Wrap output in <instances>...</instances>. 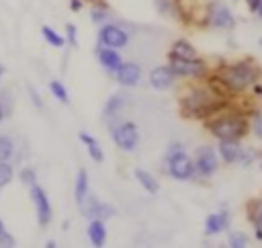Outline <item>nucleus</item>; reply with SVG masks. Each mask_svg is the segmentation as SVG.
Returning a JSON list of instances; mask_svg holds the SVG:
<instances>
[{"label":"nucleus","mask_w":262,"mask_h":248,"mask_svg":"<svg viewBox=\"0 0 262 248\" xmlns=\"http://www.w3.org/2000/svg\"><path fill=\"white\" fill-rule=\"evenodd\" d=\"M227 244L231 248H246L248 246V236L244 232H231L227 238Z\"/></svg>","instance_id":"24"},{"label":"nucleus","mask_w":262,"mask_h":248,"mask_svg":"<svg viewBox=\"0 0 262 248\" xmlns=\"http://www.w3.org/2000/svg\"><path fill=\"white\" fill-rule=\"evenodd\" d=\"M25 182H29V184H33L35 182V172L31 170V168H27V170H23V176H20Z\"/></svg>","instance_id":"30"},{"label":"nucleus","mask_w":262,"mask_h":248,"mask_svg":"<svg viewBox=\"0 0 262 248\" xmlns=\"http://www.w3.org/2000/svg\"><path fill=\"white\" fill-rule=\"evenodd\" d=\"M219 166V158L211 146H201L194 156V170L201 176H211Z\"/></svg>","instance_id":"7"},{"label":"nucleus","mask_w":262,"mask_h":248,"mask_svg":"<svg viewBox=\"0 0 262 248\" xmlns=\"http://www.w3.org/2000/svg\"><path fill=\"white\" fill-rule=\"evenodd\" d=\"M227 225H229V213H227V209H221L217 213H211L205 219V234L207 236H217V234L225 232Z\"/></svg>","instance_id":"14"},{"label":"nucleus","mask_w":262,"mask_h":248,"mask_svg":"<svg viewBox=\"0 0 262 248\" xmlns=\"http://www.w3.org/2000/svg\"><path fill=\"white\" fill-rule=\"evenodd\" d=\"M135 178L139 180V184L147 191V193H151V195H156L158 193V189H160V184H158V180L149 174V172H145V170H141V168H137L135 170Z\"/></svg>","instance_id":"19"},{"label":"nucleus","mask_w":262,"mask_h":248,"mask_svg":"<svg viewBox=\"0 0 262 248\" xmlns=\"http://www.w3.org/2000/svg\"><path fill=\"white\" fill-rule=\"evenodd\" d=\"M88 238H90V244H92V246H102V244H104V240H106V230H104L102 219L92 217V221L88 223Z\"/></svg>","instance_id":"16"},{"label":"nucleus","mask_w":262,"mask_h":248,"mask_svg":"<svg viewBox=\"0 0 262 248\" xmlns=\"http://www.w3.org/2000/svg\"><path fill=\"white\" fill-rule=\"evenodd\" d=\"M86 193H88V174H86V170L82 168V170L78 172V178H76V191H74L78 205L86 199Z\"/></svg>","instance_id":"21"},{"label":"nucleus","mask_w":262,"mask_h":248,"mask_svg":"<svg viewBox=\"0 0 262 248\" xmlns=\"http://www.w3.org/2000/svg\"><path fill=\"white\" fill-rule=\"evenodd\" d=\"M29 94H31V98L35 100V105H37V107L41 109V107H43V102H41V98H39V94H37V90H35V88H29Z\"/></svg>","instance_id":"31"},{"label":"nucleus","mask_w":262,"mask_h":248,"mask_svg":"<svg viewBox=\"0 0 262 248\" xmlns=\"http://www.w3.org/2000/svg\"><path fill=\"white\" fill-rule=\"evenodd\" d=\"M260 170H262V160H260Z\"/></svg>","instance_id":"37"},{"label":"nucleus","mask_w":262,"mask_h":248,"mask_svg":"<svg viewBox=\"0 0 262 248\" xmlns=\"http://www.w3.org/2000/svg\"><path fill=\"white\" fill-rule=\"evenodd\" d=\"M170 57H180V59H192L196 57V49L188 43V41H176L170 49Z\"/></svg>","instance_id":"18"},{"label":"nucleus","mask_w":262,"mask_h":248,"mask_svg":"<svg viewBox=\"0 0 262 248\" xmlns=\"http://www.w3.org/2000/svg\"><path fill=\"white\" fill-rule=\"evenodd\" d=\"M149 82H151L154 88L164 90V88H168V86L174 82V72L170 70V66H158V68L151 70Z\"/></svg>","instance_id":"15"},{"label":"nucleus","mask_w":262,"mask_h":248,"mask_svg":"<svg viewBox=\"0 0 262 248\" xmlns=\"http://www.w3.org/2000/svg\"><path fill=\"white\" fill-rule=\"evenodd\" d=\"M207 20L217 29H233L235 27V16L231 14L229 6L219 0L211 2L209 10H207Z\"/></svg>","instance_id":"6"},{"label":"nucleus","mask_w":262,"mask_h":248,"mask_svg":"<svg viewBox=\"0 0 262 248\" xmlns=\"http://www.w3.org/2000/svg\"><path fill=\"white\" fill-rule=\"evenodd\" d=\"M260 47H262V39H260Z\"/></svg>","instance_id":"38"},{"label":"nucleus","mask_w":262,"mask_h":248,"mask_svg":"<svg viewBox=\"0 0 262 248\" xmlns=\"http://www.w3.org/2000/svg\"><path fill=\"white\" fill-rule=\"evenodd\" d=\"M258 76H260V70L250 59L223 66L217 72V80L221 82V88L227 92H244L246 88L258 82Z\"/></svg>","instance_id":"1"},{"label":"nucleus","mask_w":262,"mask_h":248,"mask_svg":"<svg viewBox=\"0 0 262 248\" xmlns=\"http://www.w3.org/2000/svg\"><path fill=\"white\" fill-rule=\"evenodd\" d=\"M12 180V166L4 160H0V187L8 184Z\"/></svg>","instance_id":"26"},{"label":"nucleus","mask_w":262,"mask_h":248,"mask_svg":"<svg viewBox=\"0 0 262 248\" xmlns=\"http://www.w3.org/2000/svg\"><path fill=\"white\" fill-rule=\"evenodd\" d=\"M41 33H43V37H45L53 47H61V45H63V37L57 35L53 29H49V27H41Z\"/></svg>","instance_id":"25"},{"label":"nucleus","mask_w":262,"mask_h":248,"mask_svg":"<svg viewBox=\"0 0 262 248\" xmlns=\"http://www.w3.org/2000/svg\"><path fill=\"white\" fill-rule=\"evenodd\" d=\"M92 18L94 20H102L104 18V12H98V8H96V10H92Z\"/></svg>","instance_id":"33"},{"label":"nucleus","mask_w":262,"mask_h":248,"mask_svg":"<svg viewBox=\"0 0 262 248\" xmlns=\"http://www.w3.org/2000/svg\"><path fill=\"white\" fill-rule=\"evenodd\" d=\"M98 61L106 68V70H117L123 61H121V55L117 53V49H113V47H102L100 51H98Z\"/></svg>","instance_id":"17"},{"label":"nucleus","mask_w":262,"mask_h":248,"mask_svg":"<svg viewBox=\"0 0 262 248\" xmlns=\"http://www.w3.org/2000/svg\"><path fill=\"white\" fill-rule=\"evenodd\" d=\"M49 90L53 92V96H55L57 100H61V102H70L68 90H66V86H63L61 82H57V80H51V82H49Z\"/></svg>","instance_id":"23"},{"label":"nucleus","mask_w":262,"mask_h":248,"mask_svg":"<svg viewBox=\"0 0 262 248\" xmlns=\"http://www.w3.org/2000/svg\"><path fill=\"white\" fill-rule=\"evenodd\" d=\"M31 199H33V205H35V211H37V219L41 225H47L49 219H51V207H49V199L45 195V191L39 187V184H31Z\"/></svg>","instance_id":"10"},{"label":"nucleus","mask_w":262,"mask_h":248,"mask_svg":"<svg viewBox=\"0 0 262 248\" xmlns=\"http://www.w3.org/2000/svg\"><path fill=\"white\" fill-rule=\"evenodd\" d=\"M254 232H256V238L262 240V203L254 209Z\"/></svg>","instance_id":"27"},{"label":"nucleus","mask_w":262,"mask_h":248,"mask_svg":"<svg viewBox=\"0 0 262 248\" xmlns=\"http://www.w3.org/2000/svg\"><path fill=\"white\" fill-rule=\"evenodd\" d=\"M121 96H113L111 100H108V105H106V109H104V115H113V113H117V109H119V105H121Z\"/></svg>","instance_id":"29"},{"label":"nucleus","mask_w":262,"mask_h":248,"mask_svg":"<svg viewBox=\"0 0 262 248\" xmlns=\"http://www.w3.org/2000/svg\"><path fill=\"white\" fill-rule=\"evenodd\" d=\"M4 232V223H2V219H0V234Z\"/></svg>","instance_id":"36"},{"label":"nucleus","mask_w":262,"mask_h":248,"mask_svg":"<svg viewBox=\"0 0 262 248\" xmlns=\"http://www.w3.org/2000/svg\"><path fill=\"white\" fill-rule=\"evenodd\" d=\"M115 76H117V82L123 84V86H135L141 78V68L133 61H127V64H121L117 70H115Z\"/></svg>","instance_id":"13"},{"label":"nucleus","mask_w":262,"mask_h":248,"mask_svg":"<svg viewBox=\"0 0 262 248\" xmlns=\"http://www.w3.org/2000/svg\"><path fill=\"white\" fill-rule=\"evenodd\" d=\"M68 39H70V43H76V27L74 25H68Z\"/></svg>","instance_id":"32"},{"label":"nucleus","mask_w":262,"mask_h":248,"mask_svg":"<svg viewBox=\"0 0 262 248\" xmlns=\"http://www.w3.org/2000/svg\"><path fill=\"white\" fill-rule=\"evenodd\" d=\"M219 156L227 164H237V162H244L246 150L237 139H219Z\"/></svg>","instance_id":"11"},{"label":"nucleus","mask_w":262,"mask_h":248,"mask_svg":"<svg viewBox=\"0 0 262 248\" xmlns=\"http://www.w3.org/2000/svg\"><path fill=\"white\" fill-rule=\"evenodd\" d=\"M168 172L176 180H190L196 172L194 170V160L186 152H182V148L174 146L170 156H168Z\"/></svg>","instance_id":"4"},{"label":"nucleus","mask_w":262,"mask_h":248,"mask_svg":"<svg viewBox=\"0 0 262 248\" xmlns=\"http://www.w3.org/2000/svg\"><path fill=\"white\" fill-rule=\"evenodd\" d=\"M170 70L174 72V76H201L205 74L207 66L199 57H192V59L170 57Z\"/></svg>","instance_id":"8"},{"label":"nucleus","mask_w":262,"mask_h":248,"mask_svg":"<svg viewBox=\"0 0 262 248\" xmlns=\"http://www.w3.org/2000/svg\"><path fill=\"white\" fill-rule=\"evenodd\" d=\"M0 74H2V68H0Z\"/></svg>","instance_id":"39"},{"label":"nucleus","mask_w":262,"mask_h":248,"mask_svg":"<svg viewBox=\"0 0 262 248\" xmlns=\"http://www.w3.org/2000/svg\"><path fill=\"white\" fill-rule=\"evenodd\" d=\"M4 119V107H2V102H0V121Z\"/></svg>","instance_id":"35"},{"label":"nucleus","mask_w":262,"mask_h":248,"mask_svg":"<svg viewBox=\"0 0 262 248\" xmlns=\"http://www.w3.org/2000/svg\"><path fill=\"white\" fill-rule=\"evenodd\" d=\"M12 152H14V143L8 135H0V160H8L12 158Z\"/></svg>","instance_id":"22"},{"label":"nucleus","mask_w":262,"mask_h":248,"mask_svg":"<svg viewBox=\"0 0 262 248\" xmlns=\"http://www.w3.org/2000/svg\"><path fill=\"white\" fill-rule=\"evenodd\" d=\"M80 139H82V143L88 148V152H90V156H92V160H96V162H102V150H100V146H98V141L92 137V135H88V133H80Z\"/></svg>","instance_id":"20"},{"label":"nucleus","mask_w":262,"mask_h":248,"mask_svg":"<svg viewBox=\"0 0 262 248\" xmlns=\"http://www.w3.org/2000/svg\"><path fill=\"white\" fill-rule=\"evenodd\" d=\"M80 209L84 211V215H88V217H96V219H108L113 213H115V209L111 207V205H106V203H100V201H96V199H84L82 203H80Z\"/></svg>","instance_id":"12"},{"label":"nucleus","mask_w":262,"mask_h":248,"mask_svg":"<svg viewBox=\"0 0 262 248\" xmlns=\"http://www.w3.org/2000/svg\"><path fill=\"white\" fill-rule=\"evenodd\" d=\"M256 14L262 18V0H260V2H258V6H256Z\"/></svg>","instance_id":"34"},{"label":"nucleus","mask_w":262,"mask_h":248,"mask_svg":"<svg viewBox=\"0 0 262 248\" xmlns=\"http://www.w3.org/2000/svg\"><path fill=\"white\" fill-rule=\"evenodd\" d=\"M98 39L104 47H113V49L125 47L127 41H129L127 33L117 25H102V29L98 31Z\"/></svg>","instance_id":"9"},{"label":"nucleus","mask_w":262,"mask_h":248,"mask_svg":"<svg viewBox=\"0 0 262 248\" xmlns=\"http://www.w3.org/2000/svg\"><path fill=\"white\" fill-rule=\"evenodd\" d=\"M111 135H113L115 143H117L121 150H125V152L135 150L137 143H139L137 127H135V123H131V121H123V123L115 125V127L111 129Z\"/></svg>","instance_id":"5"},{"label":"nucleus","mask_w":262,"mask_h":248,"mask_svg":"<svg viewBox=\"0 0 262 248\" xmlns=\"http://www.w3.org/2000/svg\"><path fill=\"white\" fill-rule=\"evenodd\" d=\"M209 131L217 139H242L248 133V119L235 113L221 115L209 123Z\"/></svg>","instance_id":"3"},{"label":"nucleus","mask_w":262,"mask_h":248,"mask_svg":"<svg viewBox=\"0 0 262 248\" xmlns=\"http://www.w3.org/2000/svg\"><path fill=\"white\" fill-rule=\"evenodd\" d=\"M223 105V96L219 90H211V88H194L190 90L184 98H182V109L184 113L192 115V117H201L207 113L217 111Z\"/></svg>","instance_id":"2"},{"label":"nucleus","mask_w":262,"mask_h":248,"mask_svg":"<svg viewBox=\"0 0 262 248\" xmlns=\"http://www.w3.org/2000/svg\"><path fill=\"white\" fill-rule=\"evenodd\" d=\"M252 129L256 133V137H262V113H254V117H252Z\"/></svg>","instance_id":"28"}]
</instances>
